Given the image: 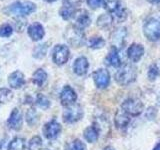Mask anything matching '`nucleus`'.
Instances as JSON below:
<instances>
[{
    "mask_svg": "<svg viewBox=\"0 0 160 150\" xmlns=\"http://www.w3.org/2000/svg\"><path fill=\"white\" fill-rule=\"evenodd\" d=\"M119 69L115 73V81L121 86L131 84L136 80L137 77V69L132 64H124L121 65Z\"/></svg>",
    "mask_w": 160,
    "mask_h": 150,
    "instance_id": "f257e3e1",
    "label": "nucleus"
},
{
    "mask_svg": "<svg viewBox=\"0 0 160 150\" xmlns=\"http://www.w3.org/2000/svg\"><path fill=\"white\" fill-rule=\"evenodd\" d=\"M36 4L31 1H16L3 9L6 15H17V16H25L30 15L36 10Z\"/></svg>",
    "mask_w": 160,
    "mask_h": 150,
    "instance_id": "f03ea898",
    "label": "nucleus"
},
{
    "mask_svg": "<svg viewBox=\"0 0 160 150\" xmlns=\"http://www.w3.org/2000/svg\"><path fill=\"white\" fill-rule=\"evenodd\" d=\"M64 38L73 47H81L85 43V34L83 30L76 27L74 24L66 27Z\"/></svg>",
    "mask_w": 160,
    "mask_h": 150,
    "instance_id": "7ed1b4c3",
    "label": "nucleus"
},
{
    "mask_svg": "<svg viewBox=\"0 0 160 150\" xmlns=\"http://www.w3.org/2000/svg\"><path fill=\"white\" fill-rule=\"evenodd\" d=\"M143 34L149 41H158L160 39V20L154 17L148 18L143 24Z\"/></svg>",
    "mask_w": 160,
    "mask_h": 150,
    "instance_id": "20e7f679",
    "label": "nucleus"
},
{
    "mask_svg": "<svg viewBox=\"0 0 160 150\" xmlns=\"http://www.w3.org/2000/svg\"><path fill=\"white\" fill-rule=\"evenodd\" d=\"M122 110L129 116H138L144 110V105L141 100L137 98H128L124 100L121 105Z\"/></svg>",
    "mask_w": 160,
    "mask_h": 150,
    "instance_id": "39448f33",
    "label": "nucleus"
},
{
    "mask_svg": "<svg viewBox=\"0 0 160 150\" xmlns=\"http://www.w3.org/2000/svg\"><path fill=\"white\" fill-rule=\"evenodd\" d=\"M70 51L69 48L66 45L57 44L55 45L52 51V60L56 65H63L65 64L69 59Z\"/></svg>",
    "mask_w": 160,
    "mask_h": 150,
    "instance_id": "423d86ee",
    "label": "nucleus"
},
{
    "mask_svg": "<svg viewBox=\"0 0 160 150\" xmlns=\"http://www.w3.org/2000/svg\"><path fill=\"white\" fill-rule=\"evenodd\" d=\"M83 117V110L80 105L73 104L68 106L63 113V120L66 123H74L79 121Z\"/></svg>",
    "mask_w": 160,
    "mask_h": 150,
    "instance_id": "0eeeda50",
    "label": "nucleus"
},
{
    "mask_svg": "<svg viewBox=\"0 0 160 150\" xmlns=\"http://www.w3.org/2000/svg\"><path fill=\"white\" fill-rule=\"evenodd\" d=\"M92 77L96 87L99 89L106 88L110 83V73L106 69L103 68L97 69L96 71L93 72Z\"/></svg>",
    "mask_w": 160,
    "mask_h": 150,
    "instance_id": "6e6552de",
    "label": "nucleus"
},
{
    "mask_svg": "<svg viewBox=\"0 0 160 150\" xmlns=\"http://www.w3.org/2000/svg\"><path fill=\"white\" fill-rule=\"evenodd\" d=\"M77 100V94L71 86H64L61 93H60V102L65 107L71 106Z\"/></svg>",
    "mask_w": 160,
    "mask_h": 150,
    "instance_id": "1a4fd4ad",
    "label": "nucleus"
},
{
    "mask_svg": "<svg viewBox=\"0 0 160 150\" xmlns=\"http://www.w3.org/2000/svg\"><path fill=\"white\" fill-rule=\"evenodd\" d=\"M74 21H75V26L80 28V29H84L88 27L90 23H91V18H90V15L88 13L87 10L85 9H79L77 11L74 12L73 15Z\"/></svg>",
    "mask_w": 160,
    "mask_h": 150,
    "instance_id": "9d476101",
    "label": "nucleus"
},
{
    "mask_svg": "<svg viewBox=\"0 0 160 150\" xmlns=\"http://www.w3.org/2000/svg\"><path fill=\"white\" fill-rule=\"evenodd\" d=\"M127 37V29L125 27H118L113 30L110 36V40H111L112 47L119 48L122 47L125 42V39Z\"/></svg>",
    "mask_w": 160,
    "mask_h": 150,
    "instance_id": "9b49d317",
    "label": "nucleus"
},
{
    "mask_svg": "<svg viewBox=\"0 0 160 150\" xmlns=\"http://www.w3.org/2000/svg\"><path fill=\"white\" fill-rule=\"evenodd\" d=\"M61 132V125H60L56 120H51V121L47 122L44 125L43 128V133L44 136L47 139H55L56 138L59 133Z\"/></svg>",
    "mask_w": 160,
    "mask_h": 150,
    "instance_id": "f8f14e48",
    "label": "nucleus"
},
{
    "mask_svg": "<svg viewBox=\"0 0 160 150\" xmlns=\"http://www.w3.org/2000/svg\"><path fill=\"white\" fill-rule=\"evenodd\" d=\"M145 53V49L141 44L133 43L127 49V57L131 62H138Z\"/></svg>",
    "mask_w": 160,
    "mask_h": 150,
    "instance_id": "ddd939ff",
    "label": "nucleus"
},
{
    "mask_svg": "<svg viewBox=\"0 0 160 150\" xmlns=\"http://www.w3.org/2000/svg\"><path fill=\"white\" fill-rule=\"evenodd\" d=\"M7 123H8V126L11 129L16 130V131L20 130L22 128V123H23L22 112L20 111L18 108H14L8 118Z\"/></svg>",
    "mask_w": 160,
    "mask_h": 150,
    "instance_id": "4468645a",
    "label": "nucleus"
},
{
    "mask_svg": "<svg viewBox=\"0 0 160 150\" xmlns=\"http://www.w3.org/2000/svg\"><path fill=\"white\" fill-rule=\"evenodd\" d=\"M27 33L33 41H39V40H41L44 37L45 30L40 23L34 22L31 25H29V27L27 29Z\"/></svg>",
    "mask_w": 160,
    "mask_h": 150,
    "instance_id": "2eb2a0df",
    "label": "nucleus"
},
{
    "mask_svg": "<svg viewBox=\"0 0 160 150\" xmlns=\"http://www.w3.org/2000/svg\"><path fill=\"white\" fill-rule=\"evenodd\" d=\"M89 68V62L88 59L84 56H80L74 61L73 64V70L74 73L78 76H83L87 73Z\"/></svg>",
    "mask_w": 160,
    "mask_h": 150,
    "instance_id": "dca6fc26",
    "label": "nucleus"
},
{
    "mask_svg": "<svg viewBox=\"0 0 160 150\" xmlns=\"http://www.w3.org/2000/svg\"><path fill=\"white\" fill-rule=\"evenodd\" d=\"M8 83L10 85V87L13 89L21 88L25 84L24 74L21 71H19V70H16V71L12 72L8 77Z\"/></svg>",
    "mask_w": 160,
    "mask_h": 150,
    "instance_id": "f3484780",
    "label": "nucleus"
},
{
    "mask_svg": "<svg viewBox=\"0 0 160 150\" xmlns=\"http://www.w3.org/2000/svg\"><path fill=\"white\" fill-rule=\"evenodd\" d=\"M114 123L116 128L123 129L125 127H127L128 124L130 123V116L127 113H125L123 110H118V111L115 113Z\"/></svg>",
    "mask_w": 160,
    "mask_h": 150,
    "instance_id": "a211bd4d",
    "label": "nucleus"
},
{
    "mask_svg": "<svg viewBox=\"0 0 160 150\" xmlns=\"http://www.w3.org/2000/svg\"><path fill=\"white\" fill-rule=\"evenodd\" d=\"M106 63L115 68L121 66V58L119 56V51L117 48L111 47L106 56Z\"/></svg>",
    "mask_w": 160,
    "mask_h": 150,
    "instance_id": "6ab92c4d",
    "label": "nucleus"
},
{
    "mask_svg": "<svg viewBox=\"0 0 160 150\" xmlns=\"http://www.w3.org/2000/svg\"><path fill=\"white\" fill-rule=\"evenodd\" d=\"M47 81V73L42 68H39L32 75V82L38 87H42Z\"/></svg>",
    "mask_w": 160,
    "mask_h": 150,
    "instance_id": "aec40b11",
    "label": "nucleus"
},
{
    "mask_svg": "<svg viewBox=\"0 0 160 150\" xmlns=\"http://www.w3.org/2000/svg\"><path fill=\"white\" fill-rule=\"evenodd\" d=\"M84 138L87 142L93 143L99 138V128L95 125L89 126L84 130Z\"/></svg>",
    "mask_w": 160,
    "mask_h": 150,
    "instance_id": "412c9836",
    "label": "nucleus"
},
{
    "mask_svg": "<svg viewBox=\"0 0 160 150\" xmlns=\"http://www.w3.org/2000/svg\"><path fill=\"white\" fill-rule=\"evenodd\" d=\"M113 21H114V19H113L112 15L110 13H105V14H101L97 18L96 24L99 28L106 29V28H109L110 26H111Z\"/></svg>",
    "mask_w": 160,
    "mask_h": 150,
    "instance_id": "4be33fe9",
    "label": "nucleus"
},
{
    "mask_svg": "<svg viewBox=\"0 0 160 150\" xmlns=\"http://www.w3.org/2000/svg\"><path fill=\"white\" fill-rule=\"evenodd\" d=\"M102 3H103V7L110 14H113L121 6V3H120L119 0H102Z\"/></svg>",
    "mask_w": 160,
    "mask_h": 150,
    "instance_id": "5701e85b",
    "label": "nucleus"
},
{
    "mask_svg": "<svg viewBox=\"0 0 160 150\" xmlns=\"http://www.w3.org/2000/svg\"><path fill=\"white\" fill-rule=\"evenodd\" d=\"M24 148L25 140L21 137H16L9 143L7 150H24Z\"/></svg>",
    "mask_w": 160,
    "mask_h": 150,
    "instance_id": "b1692460",
    "label": "nucleus"
},
{
    "mask_svg": "<svg viewBox=\"0 0 160 150\" xmlns=\"http://www.w3.org/2000/svg\"><path fill=\"white\" fill-rule=\"evenodd\" d=\"M88 45L92 49H100L105 45V40L101 36H92L89 39Z\"/></svg>",
    "mask_w": 160,
    "mask_h": 150,
    "instance_id": "393cba45",
    "label": "nucleus"
},
{
    "mask_svg": "<svg viewBox=\"0 0 160 150\" xmlns=\"http://www.w3.org/2000/svg\"><path fill=\"white\" fill-rule=\"evenodd\" d=\"M75 10L73 9L72 6H68V5H64L59 9V14L64 20H69L73 18Z\"/></svg>",
    "mask_w": 160,
    "mask_h": 150,
    "instance_id": "a878e982",
    "label": "nucleus"
},
{
    "mask_svg": "<svg viewBox=\"0 0 160 150\" xmlns=\"http://www.w3.org/2000/svg\"><path fill=\"white\" fill-rule=\"evenodd\" d=\"M13 98V93L8 88H0V103L4 104L11 101Z\"/></svg>",
    "mask_w": 160,
    "mask_h": 150,
    "instance_id": "bb28decb",
    "label": "nucleus"
},
{
    "mask_svg": "<svg viewBox=\"0 0 160 150\" xmlns=\"http://www.w3.org/2000/svg\"><path fill=\"white\" fill-rule=\"evenodd\" d=\"M35 103L36 105L41 109H48L49 106H50V101L49 99L44 96L43 94H38L37 97H36V100H35Z\"/></svg>",
    "mask_w": 160,
    "mask_h": 150,
    "instance_id": "cd10ccee",
    "label": "nucleus"
},
{
    "mask_svg": "<svg viewBox=\"0 0 160 150\" xmlns=\"http://www.w3.org/2000/svg\"><path fill=\"white\" fill-rule=\"evenodd\" d=\"M65 150H86L85 144L79 139H75L72 142H70L66 145Z\"/></svg>",
    "mask_w": 160,
    "mask_h": 150,
    "instance_id": "c85d7f7f",
    "label": "nucleus"
},
{
    "mask_svg": "<svg viewBox=\"0 0 160 150\" xmlns=\"http://www.w3.org/2000/svg\"><path fill=\"white\" fill-rule=\"evenodd\" d=\"M112 16H113V19L115 20H117L118 22H122L124 21L125 19L127 18L128 16V14H127V11H126V9H125L122 5L120 6L119 9H117L116 11H115L113 14H111Z\"/></svg>",
    "mask_w": 160,
    "mask_h": 150,
    "instance_id": "c756f323",
    "label": "nucleus"
},
{
    "mask_svg": "<svg viewBox=\"0 0 160 150\" xmlns=\"http://www.w3.org/2000/svg\"><path fill=\"white\" fill-rule=\"evenodd\" d=\"M47 49H48V46L47 44H40L38 45L37 47L34 48V51H33V56L35 58H43L45 55H46V52H47Z\"/></svg>",
    "mask_w": 160,
    "mask_h": 150,
    "instance_id": "7c9ffc66",
    "label": "nucleus"
},
{
    "mask_svg": "<svg viewBox=\"0 0 160 150\" xmlns=\"http://www.w3.org/2000/svg\"><path fill=\"white\" fill-rule=\"evenodd\" d=\"M42 148V139L39 136H34L30 139L28 144L29 150H41Z\"/></svg>",
    "mask_w": 160,
    "mask_h": 150,
    "instance_id": "2f4dec72",
    "label": "nucleus"
},
{
    "mask_svg": "<svg viewBox=\"0 0 160 150\" xmlns=\"http://www.w3.org/2000/svg\"><path fill=\"white\" fill-rule=\"evenodd\" d=\"M13 33V27L8 23L2 24L0 26V36L1 37H9Z\"/></svg>",
    "mask_w": 160,
    "mask_h": 150,
    "instance_id": "473e14b6",
    "label": "nucleus"
},
{
    "mask_svg": "<svg viewBox=\"0 0 160 150\" xmlns=\"http://www.w3.org/2000/svg\"><path fill=\"white\" fill-rule=\"evenodd\" d=\"M160 74V71H159V68L156 64H152L150 65V67L148 69V78L149 80H155Z\"/></svg>",
    "mask_w": 160,
    "mask_h": 150,
    "instance_id": "72a5a7b5",
    "label": "nucleus"
},
{
    "mask_svg": "<svg viewBox=\"0 0 160 150\" xmlns=\"http://www.w3.org/2000/svg\"><path fill=\"white\" fill-rule=\"evenodd\" d=\"M26 120H27L28 124H30V125H34L35 123L37 122V120H38L37 113H36V111H35L34 109L28 110V112L26 114Z\"/></svg>",
    "mask_w": 160,
    "mask_h": 150,
    "instance_id": "f704fd0d",
    "label": "nucleus"
},
{
    "mask_svg": "<svg viewBox=\"0 0 160 150\" xmlns=\"http://www.w3.org/2000/svg\"><path fill=\"white\" fill-rule=\"evenodd\" d=\"M25 24H26V20H25L23 17L19 16L17 18H15V28H16L17 31H23V28L25 26Z\"/></svg>",
    "mask_w": 160,
    "mask_h": 150,
    "instance_id": "c9c22d12",
    "label": "nucleus"
},
{
    "mask_svg": "<svg viewBox=\"0 0 160 150\" xmlns=\"http://www.w3.org/2000/svg\"><path fill=\"white\" fill-rule=\"evenodd\" d=\"M87 5L92 9H97L102 3V0H86Z\"/></svg>",
    "mask_w": 160,
    "mask_h": 150,
    "instance_id": "e433bc0d",
    "label": "nucleus"
},
{
    "mask_svg": "<svg viewBox=\"0 0 160 150\" xmlns=\"http://www.w3.org/2000/svg\"><path fill=\"white\" fill-rule=\"evenodd\" d=\"M82 0H64V3L68 5V6H76V5H78L80 2H81Z\"/></svg>",
    "mask_w": 160,
    "mask_h": 150,
    "instance_id": "4c0bfd02",
    "label": "nucleus"
},
{
    "mask_svg": "<svg viewBox=\"0 0 160 150\" xmlns=\"http://www.w3.org/2000/svg\"><path fill=\"white\" fill-rule=\"evenodd\" d=\"M147 2L150 4H159L160 0H147Z\"/></svg>",
    "mask_w": 160,
    "mask_h": 150,
    "instance_id": "58836bf2",
    "label": "nucleus"
},
{
    "mask_svg": "<svg viewBox=\"0 0 160 150\" xmlns=\"http://www.w3.org/2000/svg\"><path fill=\"white\" fill-rule=\"evenodd\" d=\"M153 150H160V142L156 145V146L154 147V149Z\"/></svg>",
    "mask_w": 160,
    "mask_h": 150,
    "instance_id": "ea45409f",
    "label": "nucleus"
},
{
    "mask_svg": "<svg viewBox=\"0 0 160 150\" xmlns=\"http://www.w3.org/2000/svg\"><path fill=\"white\" fill-rule=\"evenodd\" d=\"M103 150H114V148H113V147H111V146H106V147H105Z\"/></svg>",
    "mask_w": 160,
    "mask_h": 150,
    "instance_id": "a19ab883",
    "label": "nucleus"
},
{
    "mask_svg": "<svg viewBox=\"0 0 160 150\" xmlns=\"http://www.w3.org/2000/svg\"><path fill=\"white\" fill-rule=\"evenodd\" d=\"M44 1H46V2H48V3H52V2H54V1H56V0H44Z\"/></svg>",
    "mask_w": 160,
    "mask_h": 150,
    "instance_id": "79ce46f5",
    "label": "nucleus"
},
{
    "mask_svg": "<svg viewBox=\"0 0 160 150\" xmlns=\"http://www.w3.org/2000/svg\"><path fill=\"white\" fill-rule=\"evenodd\" d=\"M3 141H4V139H3V140H0V148L2 147V145H3Z\"/></svg>",
    "mask_w": 160,
    "mask_h": 150,
    "instance_id": "37998d69",
    "label": "nucleus"
}]
</instances>
